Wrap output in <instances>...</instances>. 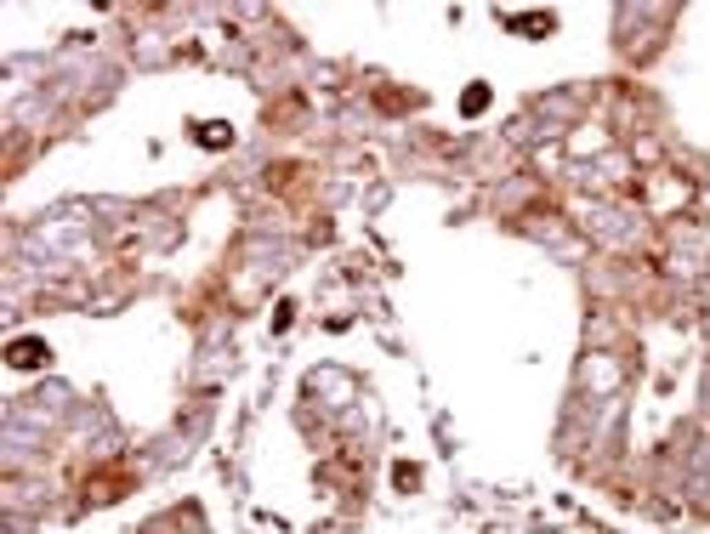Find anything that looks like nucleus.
Masks as SVG:
<instances>
[{
    "instance_id": "obj_1",
    "label": "nucleus",
    "mask_w": 710,
    "mask_h": 534,
    "mask_svg": "<svg viewBox=\"0 0 710 534\" xmlns=\"http://www.w3.org/2000/svg\"><path fill=\"white\" fill-rule=\"evenodd\" d=\"M12 364H40V341H17L12 347Z\"/></svg>"
}]
</instances>
